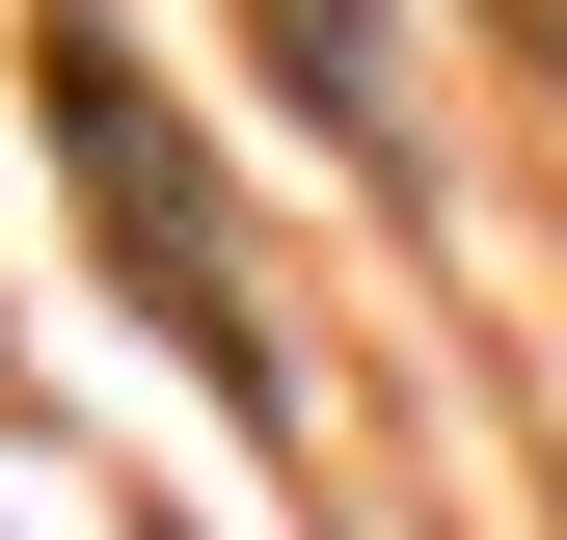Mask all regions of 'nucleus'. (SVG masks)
I'll return each instance as SVG.
<instances>
[{"label": "nucleus", "mask_w": 567, "mask_h": 540, "mask_svg": "<svg viewBox=\"0 0 567 540\" xmlns=\"http://www.w3.org/2000/svg\"><path fill=\"white\" fill-rule=\"evenodd\" d=\"M54 135H82V189H109V270H135V298H163L189 352L244 378V270L163 217V108H135V54H109V28H54Z\"/></svg>", "instance_id": "nucleus-1"}]
</instances>
